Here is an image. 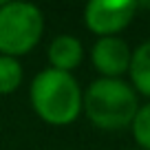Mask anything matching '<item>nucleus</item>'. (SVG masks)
<instances>
[{"instance_id":"nucleus-1","label":"nucleus","mask_w":150,"mask_h":150,"mask_svg":"<svg viewBox=\"0 0 150 150\" xmlns=\"http://www.w3.org/2000/svg\"><path fill=\"white\" fill-rule=\"evenodd\" d=\"M31 108L42 122L51 126H69L82 115L84 91L73 73L44 69L33 77L29 88Z\"/></svg>"},{"instance_id":"nucleus-2","label":"nucleus","mask_w":150,"mask_h":150,"mask_svg":"<svg viewBox=\"0 0 150 150\" xmlns=\"http://www.w3.org/2000/svg\"><path fill=\"white\" fill-rule=\"evenodd\" d=\"M137 110H139L137 91L124 80L99 77L91 82L88 88L84 91L82 112L95 128L124 130L132 124Z\"/></svg>"},{"instance_id":"nucleus-3","label":"nucleus","mask_w":150,"mask_h":150,"mask_svg":"<svg viewBox=\"0 0 150 150\" xmlns=\"http://www.w3.org/2000/svg\"><path fill=\"white\" fill-rule=\"evenodd\" d=\"M44 33V13L31 2H2L0 5V55L18 60L31 53Z\"/></svg>"},{"instance_id":"nucleus-4","label":"nucleus","mask_w":150,"mask_h":150,"mask_svg":"<svg viewBox=\"0 0 150 150\" xmlns=\"http://www.w3.org/2000/svg\"><path fill=\"white\" fill-rule=\"evenodd\" d=\"M137 7L135 0H91L84 7V24L99 38L117 35L132 22Z\"/></svg>"},{"instance_id":"nucleus-5","label":"nucleus","mask_w":150,"mask_h":150,"mask_svg":"<svg viewBox=\"0 0 150 150\" xmlns=\"http://www.w3.org/2000/svg\"><path fill=\"white\" fill-rule=\"evenodd\" d=\"M130 47L119 35L97 38L91 49V62H93L95 71L108 80H122V75L128 73L130 69Z\"/></svg>"},{"instance_id":"nucleus-6","label":"nucleus","mask_w":150,"mask_h":150,"mask_svg":"<svg viewBox=\"0 0 150 150\" xmlns=\"http://www.w3.org/2000/svg\"><path fill=\"white\" fill-rule=\"evenodd\" d=\"M47 55H49V69L71 73L84 60V47L75 35L62 33V35H55L51 40Z\"/></svg>"},{"instance_id":"nucleus-7","label":"nucleus","mask_w":150,"mask_h":150,"mask_svg":"<svg viewBox=\"0 0 150 150\" xmlns=\"http://www.w3.org/2000/svg\"><path fill=\"white\" fill-rule=\"evenodd\" d=\"M128 75H130V86L137 91V93L150 97V40L132 51L130 57V69H128Z\"/></svg>"},{"instance_id":"nucleus-8","label":"nucleus","mask_w":150,"mask_h":150,"mask_svg":"<svg viewBox=\"0 0 150 150\" xmlns=\"http://www.w3.org/2000/svg\"><path fill=\"white\" fill-rule=\"evenodd\" d=\"M22 84V64L16 57L0 55V95H11Z\"/></svg>"},{"instance_id":"nucleus-9","label":"nucleus","mask_w":150,"mask_h":150,"mask_svg":"<svg viewBox=\"0 0 150 150\" xmlns=\"http://www.w3.org/2000/svg\"><path fill=\"white\" fill-rule=\"evenodd\" d=\"M132 137H135L139 150H150V102L139 106L135 119L130 124Z\"/></svg>"},{"instance_id":"nucleus-10","label":"nucleus","mask_w":150,"mask_h":150,"mask_svg":"<svg viewBox=\"0 0 150 150\" xmlns=\"http://www.w3.org/2000/svg\"><path fill=\"white\" fill-rule=\"evenodd\" d=\"M132 150H139V148H132Z\"/></svg>"}]
</instances>
